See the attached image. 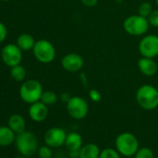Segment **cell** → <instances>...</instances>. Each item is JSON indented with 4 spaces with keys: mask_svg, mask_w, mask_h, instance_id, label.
Returning a JSON list of instances; mask_svg holds the SVG:
<instances>
[{
    "mask_svg": "<svg viewBox=\"0 0 158 158\" xmlns=\"http://www.w3.org/2000/svg\"><path fill=\"white\" fill-rule=\"evenodd\" d=\"M89 95L90 100H91L92 102H99L102 100V94H101V92H100L99 90L95 89H91V90L89 91Z\"/></svg>",
    "mask_w": 158,
    "mask_h": 158,
    "instance_id": "cell-26",
    "label": "cell"
},
{
    "mask_svg": "<svg viewBox=\"0 0 158 158\" xmlns=\"http://www.w3.org/2000/svg\"><path fill=\"white\" fill-rule=\"evenodd\" d=\"M138 68L139 72L146 76H153L158 71V65L153 59L142 57L138 61Z\"/></svg>",
    "mask_w": 158,
    "mask_h": 158,
    "instance_id": "cell-13",
    "label": "cell"
},
{
    "mask_svg": "<svg viewBox=\"0 0 158 158\" xmlns=\"http://www.w3.org/2000/svg\"><path fill=\"white\" fill-rule=\"evenodd\" d=\"M120 153L117 152V150H114L112 148H106L101 152L99 158H121Z\"/></svg>",
    "mask_w": 158,
    "mask_h": 158,
    "instance_id": "cell-22",
    "label": "cell"
},
{
    "mask_svg": "<svg viewBox=\"0 0 158 158\" xmlns=\"http://www.w3.org/2000/svg\"><path fill=\"white\" fill-rule=\"evenodd\" d=\"M16 44L22 50H30V49H33L35 44V41L31 35L23 34L17 38Z\"/></svg>",
    "mask_w": 158,
    "mask_h": 158,
    "instance_id": "cell-18",
    "label": "cell"
},
{
    "mask_svg": "<svg viewBox=\"0 0 158 158\" xmlns=\"http://www.w3.org/2000/svg\"><path fill=\"white\" fill-rule=\"evenodd\" d=\"M61 66L68 72L75 73L83 68L84 59L77 53H69L61 59Z\"/></svg>",
    "mask_w": 158,
    "mask_h": 158,
    "instance_id": "cell-11",
    "label": "cell"
},
{
    "mask_svg": "<svg viewBox=\"0 0 158 158\" xmlns=\"http://www.w3.org/2000/svg\"><path fill=\"white\" fill-rule=\"evenodd\" d=\"M148 21L150 25L158 28V9L152 11V13L148 17Z\"/></svg>",
    "mask_w": 158,
    "mask_h": 158,
    "instance_id": "cell-25",
    "label": "cell"
},
{
    "mask_svg": "<svg viewBox=\"0 0 158 158\" xmlns=\"http://www.w3.org/2000/svg\"><path fill=\"white\" fill-rule=\"evenodd\" d=\"M48 114V105L43 103L41 101L32 103L29 108V116L35 122L44 121L47 118Z\"/></svg>",
    "mask_w": 158,
    "mask_h": 158,
    "instance_id": "cell-12",
    "label": "cell"
},
{
    "mask_svg": "<svg viewBox=\"0 0 158 158\" xmlns=\"http://www.w3.org/2000/svg\"><path fill=\"white\" fill-rule=\"evenodd\" d=\"M16 133L8 126L0 127V146H10L15 141Z\"/></svg>",
    "mask_w": 158,
    "mask_h": 158,
    "instance_id": "cell-15",
    "label": "cell"
},
{
    "mask_svg": "<svg viewBox=\"0 0 158 158\" xmlns=\"http://www.w3.org/2000/svg\"><path fill=\"white\" fill-rule=\"evenodd\" d=\"M1 58L3 62L10 67L18 65L21 63L23 59L22 49L17 46V44H8L2 48Z\"/></svg>",
    "mask_w": 158,
    "mask_h": 158,
    "instance_id": "cell-9",
    "label": "cell"
},
{
    "mask_svg": "<svg viewBox=\"0 0 158 158\" xmlns=\"http://www.w3.org/2000/svg\"><path fill=\"white\" fill-rule=\"evenodd\" d=\"M33 53L35 59L41 63H50L56 56L54 46L48 40L41 39L35 42L33 48Z\"/></svg>",
    "mask_w": 158,
    "mask_h": 158,
    "instance_id": "cell-6",
    "label": "cell"
},
{
    "mask_svg": "<svg viewBox=\"0 0 158 158\" xmlns=\"http://www.w3.org/2000/svg\"><path fill=\"white\" fill-rule=\"evenodd\" d=\"M40 101L45 103L46 105H52L57 102L58 101V96L55 92L48 90V91H43L42 96Z\"/></svg>",
    "mask_w": 158,
    "mask_h": 158,
    "instance_id": "cell-20",
    "label": "cell"
},
{
    "mask_svg": "<svg viewBox=\"0 0 158 158\" xmlns=\"http://www.w3.org/2000/svg\"><path fill=\"white\" fill-rule=\"evenodd\" d=\"M101 154L100 148L95 143H88L80 149L79 158H99Z\"/></svg>",
    "mask_w": 158,
    "mask_h": 158,
    "instance_id": "cell-17",
    "label": "cell"
},
{
    "mask_svg": "<svg viewBox=\"0 0 158 158\" xmlns=\"http://www.w3.org/2000/svg\"><path fill=\"white\" fill-rule=\"evenodd\" d=\"M135 158H154V155L150 148L143 147L138 150V152L135 154Z\"/></svg>",
    "mask_w": 158,
    "mask_h": 158,
    "instance_id": "cell-23",
    "label": "cell"
},
{
    "mask_svg": "<svg viewBox=\"0 0 158 158\" xmlns=\"http://www.w3.org/2000/svg\"><path fill=\"white\" fill-rule=\"evenodd\" d=\"M70 153V157L71 158H79V155H80V150H74V151H69Z\"/></svg>",
    "mask_w": 158,
    "mask_h": 158,
    "instance_id": "cell-29",
    "label": "cell"
},
{
    "mask_svg": "<svg viewBox=\"0 0 158 158\" xmlns=\"http://www.w3.org/2000/svg\"><path fill=\"white\" fill-rule=\"evenodd\" d=\"M66 110L72 118L81 120L85 118L89 113V104L83 98L74 96L71 97L66 103Z\"/></svg>",
    "mask_w": 158,
    "mask_h": 158,
    "instance_id": "cell-7",
    "label": "cell"
},
{
    "mask_svg": "<svg viewBox=\"0 0 158 158\" xmlns=\"http://www.w3.org/2000/svg\"><path fill=\"white\" fill-rule=\"evenodd\" d=\"M136 100L142 109L153 110L158 106V89L151 85H143L137 90Z\"/></svg>",
    "mask_w": 158,
    "mask_h": 158,
    "instance_id": "cell-1",
    "label": "cell"
},
{
    "mask_svg": "<svg viewBox=\"0 0 158 158\" xmlns=\"http://www.w3.org/2000/svg\"><path fill=\"white\" fill-rule=\"evenodd\" d=\"M9 127L17 134H20L25 130V120L24 118L18 114H14L10 116L9 121H8Z\"/></svg>",
    "mask_w": 158,
    "mask_h": 158,
    "instance_id": "cell-14",
    "label": "cell"
},
{
    "mask_svg": "<svg viewBox=\"0 0 158 158\" xmlns=\"http://www.w3.org/2000/svg\"><path fill=\"white\" fill-rule=\"evenodd\" d=\"M67 134L64 129L60 127L49 128L44 137L45 143L51 148H58L65 143Z\"/></svg>",
    "mask_w": 158,
    "mask_h": 158,
    "instance_id": "cell-10",
    "label": "cell"
},
{
    "mask_svg": "<svg viewBox=\"0 0 158 158\" xmlns=\"http://www.w3.org/2000/svg\"><path fill=\"white\" fill-rule=\"evenodd\" d=\"M139 51L142 57L153 59L158 56V36L148 35L139 43Z\"/></svg>",
    "mask_w": 158,
    "mask_h": 158,
    "instance_id": "cell-8",
    "label": "cell"
},
{
    "mask_svg": "<svg viewBox=\"0 0 158 158\" xmlns=\"http://www.w3.org/2000/svg\"><path fill=\"white\" fill-rule=\"evenodd\" d=\"M64 144L69 151L80 150L82 148L83 139L80 134H78L76 132H72L67 135Z\"/></svg>",
    "mask_w": 158,
    "mask_h": 158,
    "instance_id": "cell-16",
    "label": "cell"
},
{
    "mask_svg": "<svg viewBox=\"0 0 158 158\" xmlns=\"http://www.w3.org/2000/svg\"><path fill=\"white\" fill-rule=\"evenodd\" d=\"M115 147L117 152L126 157H131L139 150V141L135 135L129 132H123L115 139Z\"/></svg>",
    "mask_w": 158,
    "mask_h": 158,
    "instance_id": "cell-3",
    "label": "cell"
},
{
    "mask_svg": "<svg viewBox=\"0 0 158 158\" xmlns=\"http://www.w3.org/2000/svg\"><path fill=\"white\" fill-rule=\"evenodd\" d=\"M70 99H71V97L69 96V94H66V93H65V94H62V95H61V100H62V102H66V103L68 102V101H69Z\"/></svg>",
    "mask_w": 158,
    "mask_h": 158,
    "instance_id": "cell-30",
    "label": "cell"
},
{
    "mask_svg": "<svg viewBox=\"0 0 158 158\" xmlns=\"http://www.w3.org/2000/svg\"><path fill=\"white\" fill-rule=\"evenodd\" d=\"M8 35V30L4 23L0 22V43L3 42Z\"/></svg>",
    "mask_w": 158,
    "mask_h": 158,
    "instance_id": "cell-27",
    "label": "cell"
},
{
    "mask_svg": "<svg viewBox=\"0 0 158 158\" xmlns=\"http://www.w3.org/2000/svg\"><path fill=\"white\" fill-rule=\"evenodd\" d=\"M16 158H23V157H20V156H19V157H16Z\"/></svg>",
    "mask_w": 158,
    "mask_h": 158,
    "instance_id": "cell-33",
    "label": "cell"
},
{
    "mask_svg": "<svg viewBox=\"0 0 158 158\" xmlns=\"http://www.w3.org/2000/svg\"><path fill=\"white\" fill-rule=\"evenodd\" d=\"M43 93V87L35 79H30V80L25 81L23 83L20 89V96L23 102L26 103H34L40 101L41 96Z\"/></svg>",
    "mask_w": 158,
    "mask_h": 158,
    "instance_id": "cell-4",
    "label": "cell"
},
{
    "mask_svg": "<svg viewBox=\"0 0 158 158\" xmlns=\"http://www.w3.org/2000/svg\"><path fill=\"white\" fill-rule=\"evenodd\" d=\"M10 76L15 81L21 82L26 77V70L21 64L15 65L10 69Z\"/></svg>",
    "mask_w": 158,
    "mask_h": 158,
    "instance_id": "cell-19",
    "label": "cell"
},
{
    "mask_svg": "<svg viewBox=\"0 0 158 158\" xmlns=\"http://www.w3.org/2000/svg\"><path fill=\"white\" fill-rule=\"evenodd\" d=\"M38 156L39 158H51L52 157V151L51 147L48 146L47 144L45 146H41L38 148Z\"/></svg>",
    "mask_w": 158,
    "mask_h": 158,
    "instance_id": "cell-24",
    "label": "cell"
},
{
    "mask_svg": "<svg viewBox=\"0 0 158 158\" xmlns=\"http://www.w3.org/2000/svg\"><path fill=\"white\" fill-rule=\"evenodd\" d=\"M82 2L83 5H85L86 7H89V8H92L94 6L97 5L98 3V0H80Z\"/></svg>",
    "mask_w": 158,
    "mask_h": 158,
    "instance_id": "cell-28",
    "label": "cell"
},
{
    "mask_svg": "<svg viewBox=\"0 0 158 158\" xmlns=\"http://www.w3.org/2000/svg\"><path fill=\"white\" fill-rule=\"evenodd\" d=\"M17 150L23 156H32L38 151V140L36 136L31 132L24 130L23 132L17 134L15 139Z\"/></svg>",
    "mask_w": 158,
    "mask_h": 158,
    "instance_id": "cell-2",
    "label": "cell"
},
{
    "mask_svg": "<svg viewBox=\"0 0 158 158\" xmlns=\"http://www.w3.org/2000/svg\"><path fill=\"white\" fill-rule=\"evenodd\" d=\"M150 23L148 18L140 15H131L127 17L123 23L124 30L130 35H142L147 33Z\"/></svg>",
    "mask_w": 158,
    "mask_h": 158,
    "instance_id": "cell-5",
    "label": "cell"
},
{
    "mask_svg": "<svg viewBox=\"0 0 158 158\" xmlns=\"http://www.w3.org/2000/svg\"><path fill=\"white\" fill-rule=\"evenodd\" d=\"M1 1H5V2H8V1H10V0H1Z\"/></svg>",
    "mask_w": 158,
    "mask_h": 158,
    "instance_id": "cell-31",
    "label": "cell"
},
{
    "mask_svg": "<svg viewBox=\"0 0 158 158\" xmlns=\"http://www.w3.org/2000/svg\"><path fill=\"white\" fill-rule=\"evenodd\" d=\"M155 1H156V5L158 6V0H155Z\"/></svg>",
    "mask_w": 158,
    "mask_h": 158,
    "instance_id": "cell-32",
    "label": "cell"
},
{
    "mask_svg": "<svg viewBox=\"0 0 158 158\" xmlns=\"http://www.w3.org/2000/svg\"><path fill=\"white\" fill-rule=\"evenodd\" d=\"M152 5L148 2H143L139 6L138 12H139V15H140L142 17L148 18L150 16V14L152 13Z\"/></svg>",
    "mask_w": 158,
    "mask_h": 158,
    "instance_id": "cell-21",
    "label": "cell"
}]
</instances>
